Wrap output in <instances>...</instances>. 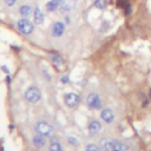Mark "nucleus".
<instances>
[{
	"label": "nucleus",
	"instance_id": "f257e3e1",
	"mask_svg": "<svg viewBox=\"0 0 151 151\" xmlns=\"http://www.w3.org/2000/svg\"><path fill=\"white\" fill-rule=\"evenodd\" d=\"M35 131L39 133V134H42L45 137H50L53 134L54 132V129L52 125H50L48 123L46 122H38L35 124Z\"/></svg>",
	"mask_w": 151,
	"mask_h": 151
},
{
	"label": "nucleus",
	"instance_id": "f03ea898",
	"mask_svg": "<svg viewBox=\"0 0 151 151\" xmlns=\"http://www.w3.org/2000/svg\"><path fill=\"white\" fill-rule=\"evenodd\" d=\"M40 97H41L40 91H39V88L35 87V86L28 87V88L26 90V92H25V98H26V100H27L28 103H32V104L39 101V100H40Z\"/></svg>",
	"mask_w": 151,
	"mask_h": 151
},
{
	"label": "nucleus",
	"instance_id": "7ed1b4c3",
	"mask_svg": "<svg viewBox=\"0 0 151 151\" xmlns=\"http://www.w3.org/2000/svg\"><path fill=\"white\" fill-rule=\"evenodd\" d=\"M86 103H87V106L90 109H100L101 107V99L96 93L88 94L87 96V99H86Z\"/></svg>",
	"mask_w": 151,
	"mask_h": 151
},
{
	"label": "nucleus",
	"instance_id": "20e7f679",
	"mask_svg": "<svg viewBox=\"0 0 151 151\" xmlns=\"http://www.w3.org/2000/svg\"><path fill=\"white\" fill-rule=\"evenodd\" d=\"M64 100H65V104H66L68 107H72V109H73V107H77V106L79 105V103H80V97H79L78 94H76V93H66Z\"/></svg>",
	"mask_w": 151,
	"mask_h": 151
},
{
	"label": "nucleus",
	"instance_id": "39448f33",
	"mask_svg": "<svg viewBox=\"0 0 151 151\" xmlns=\"http://www.w3.org/2000/svg\"><path fill=\"white\" fill-rule=\"evenodd\" d=\"M18 28H19V31H20L21 33H24V34H29V33H32V31H33V25H32L26 18H22L21 20L18 21Z\"/></svg>",
	"mask_w": 151,
	"mask_h": 151
},
{
	"label": "nucleus",
	"instance_id": "423d86ee",
	"mask_svg": "<svg viewBox=\"0 0 151 151\" xmlns=\"http://www.w3.org/2000/svg\"><path fill=\"white\" fill-rule=\"evenodd\" d=\"M64 31H65V25H64L63 22L57 21V22L53 24V26H52V34H53L54 37H60V35H63Z\"/></svg>",
	"mask_w": 151,
	"mask_h": 151
},
{
	"label": "nucleus",
	"instance_id": "0eeeda50",
	"mask_svg": "<svg viewBox=\"0 0 151 151\" xmlns=\"http://www.w3.org/2000/svg\"><path fill=\"white\" fill-rule=\"evenodd\" d=\"M113 143H114V140H113L112 138H107V137H105V138H101V139H100V142H99V146H100L101 150H104V151H109V150L112 149Z\"/></svg>",
	"mask_w": 151,
	"mask_h": 151
},
{
	"label": "nucleus",
	"instance_id": "6e6552de",
	"mask_svg": "<svg viewBox=\"0 0 151 151\" xmlns=\"http://www.w3.org/2000/svg\"><path fill=\"white\" fill-rule=\"evenodd\" d=\"M100 116H101V119L104 120V122H106V123H112L113 122V119H114V113H113V111L111 110V109H104L103 111H101V113H100Z\"/></svg>",
	"mask_w": 151,
	"mask_h": 151
},
{
	"label": "nucleus",
	"instance_id": "1a4fd4ad",
	"mask_svg": "<svg viewBox=\"0 0 151 151\" xmlns=\"http://www.w3.org/2000/svg\"><path fill=\"white\" fill-rule=\"evenodd\" d=\"M33 19H34V22L37 25H41L44 22L45 17H44V13L41 12V9L39 7H35L34 8V11H33Z\"/></svg>",
	"mask_w": 151,
	"mask_h": 151
},
{
	"label": "nucleus",
	"instance_id": "9d476101",
	"mask_svg": "<svg viewBox=\"0 0 151 151\" xmlns=\"http://www.w3.org/2000/svg\"><path fill=\"white\" fill-rule=\"evenodd\" d=\"M100 130H101V124H100L98 120H93V122H91V123L88 124V131H90V133L96 134V133H98Z\"/></svg>",
	"mask_w": 151,
	"mask_h": 151
},
{
	"label": "nucleus",
	"instance_id": "9b49d317",
	"mask_svg": "<svg viewBox=\"0 0 151 151\" xmlns=\"http://www.w3.org/2000/svg\"><path fill=\"white\" fill-rule=\"evenodd\" d=\"M46 144V140H45V136H42V134H37V136H34L33 137V145L35 146V147H42L44 145Z\"/></svg>",
	"mask_w": 151,
	"mask_h": 151
},
{
	"label": "nucleus",
	"instance_id": "f8f14e48",
	"mask_svg": "<svg viewBox=\"0 0 151 151\" xmlns=\"http://www.w3.org/2000/svg\"><path fill=\"white\" fill-rule=\"evenodd\" d=\"M74 0H59V9L61 11H70L73 7Z\"/></svg>",
	"mask_w": 151,
	"mask_h": 151
},
{
	"label": "nucleus",
	"instance_id": "ddd939ff",
	"mask_svg": "<svg viewBox=\"0 0 151 151\" xmlns=\"http://www.w3.org/2000/svg\"><path fill=\"white\" fill-rule=\"evenodd\" d=\"M127 149H129V147H127L126 144H124V143H122V142H116V140H114L111 151H127Z\"/></svg>",
	"mask_w": 151,
	"mask_h": 151
},
{
	"label": "nucleus",
	"instance_id": "4468645a",
	"mask_svg": "<svg viewBox=\"0 0 151 151\" xmlns=\"http://www.w3.org/2000/svg\"><path fill=\"white\" fill-rule=\"evenodd\" d=\"M19 11H20V14H21L22 18H28V17L32 14V8H31L29 6H27V5L21 6Z\"/></svg>",
	"mask_w": 151,
	"mask_h": 151
},
{
	"label": "nucleus",
	"instance_id": "2eb2a0df",
	"mask_svg": "<svg viewBox=\"0 0 151 151\" xmlns=\"http://www.w3.org/2000/svg\"><path fill=\"white\" fill-rule=\"evenodd\" d=\"M46 8L48 11H55L57 8H59V0H51L46 4Z\"/></svg>",
	"mask_w": 151,
	"mask_h": 151
},
{
	"label": "nucleus",
	"instance_id": "dca6fc26",
	"mask_svg": "<svg viewBox=\"0 0 151 151\" xmlns=\"http://www.w3.org/2000/svg\"><path fill=\"white\" fill-rule=\"evenodd\" d=\"M50 151H63V146L57 140H52L50 143Z\"/></svg>",
	"mask_w": 151,
	"mask_h": 151
},
{
	"label": "nucleus",
	"instance_id": "f3484780",
	"mask_svg": "<svg viewBox=\"0 0 151 151\" xmlns=\"http://www.w3.org/2000/svg\"><path fill=\"white\" fill-rule=\"evenodd\" d=\"M51 59H52V61H53L55 65H60V64L63 63L61 57H59V55H57V54H52V55H51Z\"/></svg>",
	"mask_w": 151,
	"mask_h": 151
},
{
	"label": "nucleus",
	"instance_id": "a211bd4d",
	"mask_svg": "<svg viewBox=\"0 0 151 151\" xmlns=\"http://www.w3.org/2000/svg\"><path fill=\"white\" fill-rule=\"evenodd\" d=\"M94 5H96V7L99 8V9H103V8L106 7V2H105V0H96Z\"/></svg>",
	"mask_w": 151,
	"mask_h": 151
},
{
	"label": "nucleus",
	"instance_id": "6ab92c4d",
	"mask_svg": "<svg viewBox=\"0 0 151 151\" xmlns=\"http://www.w3.org/2000/svg\"><path fill=\"white\" fill-rule=\"evenodd\" d=\"M86 151H100V147L96 144H88L86 146Z\"/></svg>",
	"mask_w": 151,
	"mask_h": 151
},
{
	"label": "nucleus",
	"instance_id": "aec40b11",
	"mask_svg": "<svg viewBox=\"0 0 151 151\" xmlns=\"http://www.w3.org/2000/svg\"><path fill=\"white\" fill-rule=\"evenodd\" d=\"M5 1H6V4H7L8 6H13V5L15 4L17 0H5Z\"/></svg>",
	"mask_w": 151,
	"mask_h": 151
},
{
	"label": "nucleus",
	"instance_id": "412c9836",
	"mask_svg": "<svg viewBox=\"0 0 151 151\" xmlns=\"http://www.w3.org/2000/svg\"><path fill=\"white\" fill-rule=\"evenodd\" d=\"M68 140H70V143H72V144H74V145H77L78 143H77V140L74 139V138H71V137H68Z\"/></svg>",
	"mask_w": 151,
	"mask_h": 151
},
{
	"label": "nucleus",
	"instance_id": "4be33fe9",
	"mask_svg": "<svg viewBox=\"0 0 151 151\" xmlns=\"http://www.w3.org/2000/svg\"><path fill=\"white\" fill-rule=\"evenodd\" d=\"M67 80H68L67 77H63V78H61V81H63V83H67Z\"/></svg>",
	"mask_w": 151,
	"mask_h": 151
},
{
	"label": "nucleus",
	"instance_id": "5701e85b",
	"mask_svg": "<svg viewBox=\"0 0 151 151\" xmlns=\"http://www.w3.org/2000/svg\"><path fill=\"white\" fill-rule=\"evenodd\" d=\"M149 96H150V98H151V90H150V92H149Z\"/></svg>",
	"mask_w": 151,
	"mask_h": 151
},
{
	"label": "nucleus",
	"instance_id": "b1692460",
	"mask_svg": "<svg viewBox=\"0 0 151 151\" xmlns=\"http://www.w3.org/2000/svg\"><path fill=\"white\" fill-rule=\"evenodd\" d=\"M74 1H76V0H74Z\"/></svg>",
	"mask_w": 151,
	"mask_h": 151
}]
</instances>
